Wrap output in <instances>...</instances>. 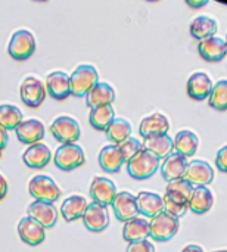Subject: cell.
Here are the masks:
<instances>
[{"label": "cell", "instance_id": "obj_24", "mask_svg": "<svg viewBox=\"0 0 227 252\" xmlns=\"http://www.w3.org/2000/svg\"><path fill=\"white\" fill-rule=\"evenodd\" d=\"M188 205H189V210L195 214L208 213L214 205L213 192L207 186H195Z\"/></svg>", "mask_w": 227, "mask_h": 252}, {"label": "cell", "instance_id": "obj_26", "mask_svg": "<svg viewBox=\"0 0 227 252\" xmlns=\"http://www.w3.org/2000/svg\"><path fill=\"white\" fill-rule=\"evenodd\" d=\"M87 205H89V202H87V199L84 196L72 195V196L66 198L62 202V205H61V214H62V217H64L65 221L71 223V221H75L78 219H83Z\"/></svg>", "mask_w": 227, "mask_h": 252}, {"label": "cell", "instance_id": "obj_6", "mask_svg": "<svg viewBox=\"0 0 227 252\" xmlns=\"http://www.w3.org/2000/svg\"><path fill=\"white\" fill-rule=\"evenodd\" d=\"M55 165L62 171H72L86 162L84 152L77 143H65L55 152Z\"/></svg>", "mask_w": 227, "mask_h": 252}, {"label": "cell", "instance_id": "obj_43", "mask_svg": "<svg viewBox=\"0 0 227 252\" xmlns=\"http://www.w3.org/2000/svg\"><path fill=\"white\" fill-rule=\"evenodd\" d=\"M182 252H204V250L199 245H188V247L183 248Z\"/></svg>", "mask_w": 227, "mask_h": 252}, {"label": "cell", "instance_id": "obj_3", "mask_svg": "<svg viewBox=\"0 0 227 252\" xmlns=\"http://www.w3.org/2000/svg\"><path fill=\"white\" fill-rule=\"evenodd\" d=\"M179 227L180 221L177 217L168 214L167 211H161L149 221V236L157 242H167L176 236Z\"/></svg>", "mask_w": 227, "mask_h": 252}, {"label": "cell", "instance_id": "obj_5", "mask_svg": "<svg viewBox=\"0 0 227 252\" xmlns=\"http://www.w3.org/2000/svg\"><path fill=\"white\" fill-rule=\"evenodd\" d=\"M35 50V38L28 30H16L9 41L7 52L15 61H25L31 58Z\"/></svg>", "mask_w": 227, "mask_h": 252}, {"label": "cell", "instance_id": "obj_37", "mask_svg": "<svg viewBox=\"0 0 227 252\" xmlns=\"http://www.w3.org/2000/svg\"><path fill=\"white\" fill-rule=\"evenodd\" d=\"M118 148H120V151H121V155H123L124 161H130L139 151L143 149V145H142L136 137H131V136H130V137L126 139L123 143H120Z\"/></svg>", "mask_w": 227, "mask_h": 252}, {"label": "cell", "instance_id": "obj_30", "mask_svg": "<svg viewBox=\"0 0 227 252\" xmlns=\"http://www.w3.org/2000/svg\"><path fill=\"white\" fill-rule=\"evenodd\" d=\"M217 32V21L211 16L201 15L191 22V34L198 40L213 37Z\"/></svg>", "mask_w": 227, "mask_h": 252}, {"label": "cell", "instance_id": "obj_48", "mask_svg": "<svg viewBox=\"0 0 227 252\" xmlns=\"http://www.w3.org/2000/svg\"><path fill=\"white\" fill-rule=\"evenodd\" d=\"M226 44H227V37H226Z\"/></svg>", "mask_w": 227, "mask_h": 252}, {"label": "cell", "instance_id": "obj_44", "mask_svg": "<svg viewBox=\"0 0 227 252\" xmlns=\"http://www.w3.org/2000/svg\"><path fill=\"white\" fill-rule=\"evenodd\" d=\"M148 1H158V0H148Z\"/></svg>", "mask_w": 227, "mask_h": 252}, {"label": "cell", "instance_id": "obj_19", "mask_svg": "<svg viewBox=\"0 0 227 252\" xmlns=\"http://www.w3.org/2000/svg\"><path fill=\"white\" fill-rule=\"evenodd\" d=\"M213 90V80L205 72H194L188 80V94L194 100H204L210 97Z\"/></svg>", "mask_w": 227, "mask_h": 252}, {"label": "cell", "instance_id": "obj_21", "mask_svg": "<svg viewBox=\"0 0 227 252\" xmlns=\"http://www.w3.org/2000/svg\"><path fill=\"white\" fill-rule=\"evenodd\" d=\"M168 130H170L168 118L160 112H155L149 117H145L140 123V127H139V133L143 139L158 136V134H167Z\"/></svg>", "mask_w": 227, "mask_h": 252}, {"label": "cell", "instance_id": "obj_31", "mask_svg": "<svg viewBox=\"0 0 227 252\" xmlns=\"http://www.w3.org/2000/svg\"><path fill=\"white\" fill-rule=\"evenodd\" d=\"M114 118H115V111H114L112 105H100V106L90 109L89 123L92 124L93 128H96L99 131H105Z\"/></svg>", "mask_w": 227, "mask_h": 252}, {"label": "cell", "instance_id": "obj_9", "mask_svg": "<svg viewBox=\"0 0 227 252\" xmlns=\"http://www.w3.org/2000/svg\"><path fill=\"white\" fill-rule=\"evenodd\" d=\"M83 223L89 232L93 233L103 232L109 224V214L106 207L97 202H90L83 216Z\"/></svg>", "mask_w": 227, "mask_h": 252}, {"label": "cell", "instance_id": "obj_8", "mask_svg": "<svg viewBox=\"0 0 227 252\" xmlns=\"http://www.w3.org/2000/svg\"><path fill=\"white\" fill-rule=\"evenodd\" d=\"M50 133L62 145L75 143L81 136L78 123L68 115H61V117L55 118V121L50 124Z\"/></svg>", "mask_w": 227, "mask_h": 252}, {"label": "cell", "instance_id": "obj_7", "mask_svg": "<svg viewBox=\"0 0 227 252\" xmlns=\"http://www.w3.org/2000/svg\"><path fill=\"white\" fill-rule=\"evenodd\" d=\"M46 94H47L46 86L37 77L28 75L22 80V83L19 86L21 100L30 108H38L44 102Z\"/></svg>", "mask_w": 227, "mask_h": 252}, {"label": "cell", "instance_id": "obj_27", "mask_svg": "<svg viewBox=\"0 0 227 252\" xmlns=\"http://www.w3.org/2000/svg\"><path fill=\"white\" fill-rule=\"evenodd\" d=\"M123 238L129 244L137 241H146L149 238V221L142 217H136L124 223Z\"/></svg>", "mask_w": 227, "mask_h": 252}, {"label": "cell", "instance_id": "obj_18", "mask_svg": "<svg viewBox=\"0 0 227 252\" xmlns=\"http://www.w3.org/2000/svg\"><path fill=\"white\" fill-rule=\"evenodd\" d=\"M16 137L24 145H34L43 140L44 137V126L41 121L35 118H30L22 121L16 128Z\"/></svg>", "mask_w": 227, "mask_h": 252}, {"label": "cell", "instance_id": "obj_23", "mask_svg": "<svg viewBox=\"0 0 227 252\" xmlns=\"http://www.w3.org/2000/svg\"><path fill=\"white\" fill-rule=\"evenodd\" d=\"M97 161H99V165L102 167V170H105L106 173H118L121 170L123 164L126 162L118 145H114V143L102 148V151L99 152Z\"/></svg>", "mask_w": 227, "mask_h": 252}, {"label": "cell", "instance_id": "obj_42", "mask_svg": "<svg viewBox=\"0 0 227 252\" xmlns=\"http://www.w3.org/2000/svg\"><path fill=\"white\" fill-rule=\"evenodd\" d=\"M191 7H202V6H205L210 0H185Z\"/></svg>", "mask_w": 227, "mask_h": 252}, {"label": "cell", "instance_id": "obj_20", "mask_svg": "<svg viewBox=\"0 0 227 252\" xmlns=\"http://www.w3.org/2000/svg\"><path fill=\"white\" fill-rule=\"evenodd\" d=\"M52 159V152L44 143H34L27 148V151L22 155V161L27 167L40 170L46 167Z\"/></svg>", "mask_w": 227, "mask_h": 252}, {"label": "cell", "instance_id": "obj_22", "mask_svg": "<svg viewBox=\"0 0 227 252\" xmlns=\"http://www.w3.org/2000/svg\"><path fill=\"white\" fill-rule=\"evenodd\" d=\"M115 100V90L114 87H111L108 83L103 81H97L92 90L86 94V102L87 106L90 108H96L100 105H112Z\"/></svg>", "mask_w": 227, "mask_h": 252}, {"label": "cell", "instance_id": "obj_17", "mask_svg": "<svg viewBox=\"0 0 227 252\" xmlns=\"http://www.w3.org/2000/svg\"><path fill=\"white\" fill-rule=\"evenodd\" d=\"M198 50H199V55L202 56V59H205L208 62H220L226 58L227 55L226 40H223L217 35L204 38L199 41Z\"/></svg>", "mask_w": 227, "mask_h": 252}, {"label": "cell", "instance_id": "obj_34", "mask_svg": "<svg viewBox=\"0 0 227 252\" xmlns=\"http://www.w3.org/2000/svg\"><path fill=\"white\" fill-rule=\"evenodd\" d=\"M194 185L189 183L186 179H179V180H173L168 183L167 186V192L168 195H171L173 198L176 199H180L183 202H189L191 199V195L194 192Z\"/></svg>", "mask_w": 227, "mask_h": 252}, {"label": "cell", "instance_id": "obj_15", "mask_svg": "<svg viewBox=\"0 0 227 252\" xmlns=\"http://www.w3.org/2000/svg\"><path fill=\"white\" fill-rule=\"evenodd\" d=\"M117 188L114 182L105 177H95L90 185V196L93 202H97L100 205H112L115 196H117Z\"/></svg>", "mask_w": 227, "mask_h": 252}, {"label": "cell", "instance_id": "obj_45", "mask_svg": "<svg viewBox=\"0 0 227 252\" xmlns=\"http://www.w3.org/2000/svg\"><path fill=\"white\" fill-rule=\"evenodd\" d=\"M216 252H227V250H225V251H216Z\"/></svg>", "mask_w": 227, "mask_h": 252}, {"label": "cell", "instance_id": "obj_11", "mask_svg": "<svg viewBox=\"0 0 227 252\" xmlns=\"http://www.w3.org/2000/svg\"><path fill=\"white\" fill-rule=\"evenodd\" d=\"M28 217L40 223L44 229H50L58 221V210L52 202L44 201H34L28 207Z\"/></svg>", "mask_w": 227, "mask_h": 252}, {"label": "cell", "instance_id": "obj_25", "mask_svg": "<svg viewBox=\"0 0 227 252\" xmlns=\"http://www.w3.org/2000/svg\"><path fill=\"white\" fill-rule=\"evenodd\" d=\"M136 199H137L139 214H142L143 217L152 219L157 214H160L161 211H164V199L158 193H154V192H140L136 196Z\"/></svg>", "mask_w": 227, "mask_h": 252}, {"label": "cell", "instance_id": "obj_47", "mask_svg": "<svg viewBox=\"0 0 227 252\" xmlns=\"http://www.w3.org/2000/svg\"><path fill=\"white\" fill-rule=\"evenodd\" d=\"M37 1H44V0H37Z\"/></svg>", "mask_w": 227, "mask_h": 252}, {"label": "cell", "instance_id": "obj_39", "mask_svg": "<svg viewBox=\"0 0 227 252\" xmlns=\"http://www.w3.org/2000/svg\"><path fill=\"white\" fill-rule=\"evenodd\" d=\"M216 165L220 171L227 173V145L223 146L219 152H217V157H216Z\"/></svg>", "mask_w": 227, "mask_h": 252}, {"label": "cell", "instance_id": "obj_13", "mask_svg": "<svg viewBox=\"0 0 227 252\" xmlns=\"http://www.w3.org/2000/svg\"><path fill=\"white\" fill-rule=\"evenodd\" d=\"M44 86L47 93L56 100H64L71 94L69 75L64 71H53L47 74Z\"/></svg>", "mask_w": 227, "mask_h": 252}, {"label": "cell", "instance_id": "obj_29", "mask_svg": "<svg viewBox=\"0 0 227 252\" xmlns=\"http://www.w3.org/2000/svg\"><path fill=\"white\" fill-rule=\"evenodd\" d=\"M174 149L176 152L185 155L186 158H191L196 154L198 146H199V139L198 136L191 131V130H182L176 134L174 137Z\"/></svg>", "mask_w": 227, "mask_h": 252}, {"label": "cell", "instance_id": "obj_2", "mask_svg": "<svg viewBox=\"0 0 227 252\" xmlns=\"http://www.w3.org/2000/svg\"><path fill=\"white\" fill-rule=\"evenodd\" d=\"M97 81H99V75L96 68L90 63H81L69 75L71 94L75 97H83L92 90V87Z\"/></svg>", "mask_w": 227, "mask_h": 252}, {"label": "cell", "instance_id": "obj_41", "mask_svg": "<svg viewBox=\"0 0 227 252\" xmlns=\"http://www.w3.org/2000/svg\"><path fill=\"white\" fill-rule=\"evenodd\" d=\"M6 145H7V130L0 126V151H3Z\"/></svg>", "mask_w": 227, "mask_h": 252}, {"label": "cell", "instance_id": "obj_10", "mask_svg": "<svg viewBox=\"0 0 227 252\" xmlns=\"http://www.w3.org/2000/svg\"><path fill=\"white\" fill-rule=\"evenodd\" d=\"M112 208H114L115 217L123 223L139 217L137 199L130 192H118L112 202Z\"/></svg>", "mask_w": 227, "mask_h": 252}, {"label": "cell", "instance_id": "obj_28", "mask_svg": "<svg viewBox=\"0 0 227 252\" xmlns=\"http://www.w3.org/2000/svg\"><path fill=\"white\" fill-rule=\"evenodd\" d=\"M143 149L152 152L154 155H157L160 159L167 158L173 149H174V142L168 134H158V136H152L145 139L143 142Z\"/></svg>", "mask_w": 227, "mask_h": 252}, {"label": "cell", "instance_id": "obj_36", "mask_svg": "<svg viewBox=\"0 0 227 252\" xmlns=\"http://www.w3.org/2000/svg\"><path fill=\"white\" fill-rule=\"evenodd\" d=\"M162 199H164V211H167L168 214H171V216H174L177 219L183 217L186 214V211L189 210L188 202H183L180 199H176V198H173L168 193H165L162 196Z\"/></svg>", "mask_w": 227, "mask_h": 252}, {"label": "cell", "instance_id": "obj_40", "mask_svg": "<svg viewBox=\"0 0 227 252\" xmlns=\"http://www.w3.org/2000/svg\"><path fill=\"white\" fill-rule=\"evenodd\" d=\"M6 195H7V182H6V179L0 174V201L4 199Z\"/></svg>", "mask_w": 227, "mask_h": 252}, {"label": "cell", "instance_id": "obj_33", "mask_svg": "<svg viewBox=\"0 0 227 252\" xmlns=\"http://www.w3.org/2000/svg\"><path fill=\"white\" fill-rule=\"evenodd\" d=\"M22 123V112L13 105H0V126L6 130H15Z\"/></svg>", "mask_w": 227, "mask_h": 252}, {"label": "cell", "instance_id": "obj_12", "mask_svg": "<svg viewBox=\"0 0 227 252\" xmlns=\"http://www.w3.org/2000/svg\"><path fill=\"white\" fill-rule=\"evenodd\" d=\"M183 179H186L194 186H208L214 180V170L208 162L195 159L188 164Z\"/></svg>", "mask_w": 227, "mask_h": 252}, {"label": "cell", "instance_id": "obj_16", "mask_svg": "<svg viewBox=\"0 0 227 252\" xmlns=\"http://www.w3.org/2000/svg\"><path fill=\"white\" fill-rule=\"evenodd\" d=\"M18 235H19L21 241L30 247H37V245L43 244V241L46 239L44 227L40 223H37L35 220H32L31 217H24L19 221Z\"/></svg>", "mask_w": 227, "mask_h": 252}, {"label": "cell", "instance_id": "obj_35", "mask_svg": "<svg viewBox=\"0 0 227 252\" xmlns=\"http://www.w3.org/2000/svg\"><path fill=\"white\" fill-rule=\"evenodd\" d=\"M208 102L217 111H227V80H220L213 86Z\"/></svg>", "mask_w": 227, "mask_h": 252}, {"label": "cell", "instance_id": "obj_4", "mask_svg": "<svg viewBox=\"0 0 227 252\" xmlns=\"http://www.w3.org/2000/svg\"><path fill=\"white\" fill-rule=\"evenodd\" d=\"M28 192L35 201H44L52 204H55L62 193L55 180L43 174H38L31 179V182L28 183Z\"/></svg>", "mask_w": 227, "mask_h": 252}, {"label": "cell", "instance_id": "obj_38", "mask_svg": "<svg viewBox=\"0 0 227 252\" xmlns=\"http://www.w3.org/2000/svg\"><path fill=\"white\" fill-rule=\"evenodd\" d=\"M126 252H155V247L146 239V241H137L129 244V248Z\"/></svg>", "mask_w": 227, "mask_h": 252}, {"label": "cell", "instance_id": "obj_14", "mask_svg": "<svg viewBox=\"0 0 227 252\" xmlns=\"http://www.w3.org/2000/svg\"><path fill=\"white\" fill-rule=\"evenodd\" d=\"M188 158L179 152H171L167 158H164V162L161 165V174L165 182H173L185 177L186 168H188Z\"/></svg>", "mask_w": 227, "mask_h": 252}, {"label": "cell", "instance_id": "obj_32", "mask_svg": "<svg viewBox=\"0 0 227 252\" xmlns=\"http://www.w3.org/2000/svg\"><path fill=\"white\" fill-rule=\"evenodd\" d=\"M106 137L111 143L120 145L131 134V124L124 118H114L105 130Z\"/></svg>", "mask_w": 227, "mask_h": 252}, {"label": "cell", "instance_id": "obj_46", "mask_svg": "<svg viewBox=\"0 0 227 252\" xmlns=\"http://www.w3.org/2000/svg\"><path fill=\"white\" fill-rule=\"evenodd\" d=\"M0 158H1V151H0Z\"/></svg>", "mask_w": 227, "mask_h": 252}, {"label": "cell", "instance_id": "obj_1", "mask_svg": "<svg viewBox=\"0 0 227 252\" xmlns=\"http://www.w3.org/2000/svg\"><path fill=\"white\" fill-rule=\"evenodd\" d=\"M160 158L152 152L142 149L130 161H127V171L134 180H146L160 170Z\"/></svg>", "mask_w": 227, "mask_h": 252}]
</instances>
